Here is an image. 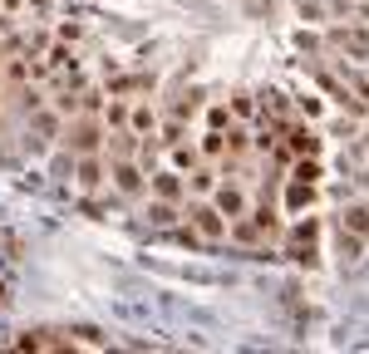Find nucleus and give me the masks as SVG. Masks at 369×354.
<instances>
[{
	"instance_id": "nucleus-11",
	"label": "nucleus",
	"mask_w": 369,
	"mask_h": 354,
	"mask_svg": "<svg viewBox=\"0 0 369 354\" xmlns=\"http://www.w3.org/2000/svg\"><path fill=\"white\" fill-rule=\"evenodd\" d=\"M133 128L138 133H153V108H133Z\"/></svg>"
},
{
	"instance_id": "nucleus-7",
	"label": "nucleus",
	"mask_w": 369,
	"mask_h": 354,
	"mask_svg": "<svg viewBox=\"0 0 369 354\" xmlns=\"http://www.w3.org/2000/svg\"><path fill=\"white\" fill-rule=\"evenodd\" d=\"M153 192H157V197H168V202H178V192H182L178 172H157V177H153Z\"/></svg>"
},
{
	"instance_id": "nucleus-13",
	"label": "nucleus",
	"mask_w": 369,
	"mask_h": 354,
	"mask_svg": "<svg viewBox=\"0 0 369 354\" xmlns=\"http://www.w3.org/2000/svg\"><path fill=\"white\" fill-rule=\"evenodd\" d=\"M256 231H261L256 221H237V226H232V236H237V242H256Z\"/></svg>"
},
{
	"instance_id": "nucleus-5",
	"label": "nucleus",
	"mask_w": 369,
	"mask_h": 354,
	"mask_svg": "<svg viewBox=\"0 0 369 354\" xmlns=\"http://www.w3.org/2000/svg\"><path fill=\"white\" fill-rule=\"evenodd\" d=\"M217 207H222L227 217H241V212H246V197H241L237 187H217Z\"/></svg>"
},
{
	"instance_id": "nucleus-15",
	"label": "nucleus",
	"mask_w": 369,
	"mask_h": 354,
	"mask_svg": "<svg viewBox=\"0 0 369 354\" xmlns=\"http://www.w3.org/2000/svg\"><path fill=\"white\" fill-rule=\"evenodd\" d=\"M340 44H350L354 54H369V35H340Z\"/></svg>"
},
{
	"instance_id": "nucleus-14",
	"label": "nucleus",
	"mask_w": 369,
	"mask_h": 354,
	"mask_svg": "<svg viewBox=\"0 0 369 354\" xmlns=\"http://www.w3.org/2000/svg\"><path fill=\"white\" fill-rule=\"evenodd\" d=\"M173 162H178V167H197V153H192V148H182V143H178V148H173Z\"/></svg>"
},
{
	"instance_id": "nucleus-3",
	"label": "nucleus",
	"mask_w": 369,
	"mask_h": 354,
	"mask_svg": "<svg viewBox=\"0 0 369 354\" xmlns=\"http://www.w3.org/2000/svg\"><path fill=\"white\" fill-rule=\"evenodd\" d=\"M345 231H359V236H369V207L364 202H354V207H345V221H340Z\"/></svg>"
},
{
	"instance_id": "nucleus-2",
	"label": "nucleus",
	"mask_w": 369,
	"mask_h": 354,
	"mask_svg": "<svg viewBox=\"0 0 369 354\" xmlns=\"http://www.w3.org/2000/svg\"><path fill=\"white\" fill-rule=\"evenodd\" d=\"M69 148H74V153H94V148H98V124H94V118L74 124V133H69Z\"/></svg>"
},
{
	"instance_id": "nucleus-1",
	"label": "nucleus",
	"mask_w": 369,
	"mask_h": 354,
	"mask_svg": "<svg viewBox=\"0 0 369 354\" xmlns=\"http://www.w3.org/2000/svg\"><path fill=\"white\" fill-rule=\"evenodd\" d=\"M227 212L222 207H192V231L202 236V242H217V236H227Z\"/></svg>"
},
{
	"instance_id": "nucleus-17",
	"label": "nucleus",
	"mask_w": 369,
	"mask_h": 354,
	"mask_svg": "<svg viewBox=\"0 0 369 354\" xmlns=\"http://www.w3.org/2000/svg\"><path fill=\"white\" fill-rule=\"evenodd\" d=\"M202 148H207V158H217V153H222V128H217V133H207Z\"/></svg>"
},
{
	"instance_id": "nucleus-16",
	"label": "nucleus",
	"mask_w": 369,
	"mask_h": 354,
	"mask_svg": "<svg viewBox=\"0 0 369 354\" xmlns=\"http://www.w3.org/2000/svg\"><path fill=\"white\" fill-rule=\"evenodd\" d=\"M192 187H197V192H212V172L197 167V172H192Z\"/></svg>"
},
{
	"instance_id": "nucleus-4",
	"label": "nucleus",
	"mask_w": 369,
	"mask_h": 354,
	"mask_svg": "<svg viewBox=\"0 0 369 354\" xmlns=\"http://www.w3.org/2000/svg\"><path fill=\"white\" fill-rule=\"evenodd\" d=\"M291 153H300V158H315V153H320V138H315L310 128H295V133H291Z\"/></svg>"
},
{
	"instance_id": "nucleus-8",
	"label": "nucleus",
	"mask_w": 369,
	"mask_h": 354,
	"mask_svg": "<svg viewBox=\"0 0 369 354\" xmlns=\"http://www.w3.org/2000/svg\"><path fill=\"white\" fill-rule=\"evenodd\" d=\"M148 221H153V226H168V221H173V207H168V197H157V202L148 207Z\"/></svg>"
},
{
	"instance_id": "nucleus-9",
	"label": "nucleus",
	"mask_w": 369,
	"mask_h": 354,
	"mask_svg": "<svg viewBox=\"0 0 369 354\" xmlns=\"http://www.w3.org/2000/svg\"><path fill=\"white\" fill-rule=\"evenodd\" d=\"M295 177H300V183H320V162H315V158H300V162H295Z\"/></svg>"
},
{
	"instance_id": "nucleus-18",
	"label": "nucleus",
	"mask_w": 369,
	"mask_h": 354,
	"mask_svg": "<svg viewBox=\"0 0 369 354\" xmlns=\"http://www.w3.org/2000/svg\"><path fill=\"white\" fill-rule=\"evenodd\" d=\"M251 221H256V226H261V231H276V217H271V212H266V207H261V212H256V217H251Z\"/></svg>"
},
{
	"instance_id": "nucleus-19",
	"label": "nucleus",
	"mask_w": 369,
	"mask_h": 354,
	"mask_svg": "<svg viewBox=\"0 0 369 354\" xmlns=\"http://www.w3.org/2000/svg\"><path fill=\"white\" fill-rule=\"evenodd\" d=\"M0 301H6V285H0Z\"/></svg>"
},
{
	"instance_id": "nucleus-6",
	"label": "nucleus",
	"mask_w": 369,
	"mask_h": 354,
	"mask_svg": "<svg viewBox=\"0 0 369 354\" xmlns=\"http://www.w3.org/2000/svg\"><path fill=\"white\" fill-rule=\"evenodd\" d=\"M114 183H119V192H138V187H143V172L128 167V162H119V167H114Z\"/></svg>"
},
{
	"instance_id": "nucleus-10",
	"label": "nucleus",
	"mask_w": 369,
	"mask_h": 354,
	"mask_svg": "<svg viewBox=\"0 0 369 354\" xmlns=\"http://www.w3.org/2000/svg\"><path fill=\"white\" fill-rule=\"evenodd\" d=\"M310 197H315V183H300V177H295V187H291V207H310Z\"/></svg>"
},
{
	"instance_id": "nucleus-12",
	"label": "nucleus",
	"mask_w": 369,
	"mask_h": 354,
	"mask_svg": "<svg viewBox=\"0 0 369 354\" xmlns=\"http://www.w3.org/2000/svg\"><path fill=\"white\" fill-rule=\"evenodd\" d=\"M79 183H84V187H94V183H98V162H94V158H84V167H79Z\"/></svg>"
}]
</instances>
